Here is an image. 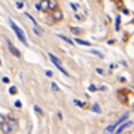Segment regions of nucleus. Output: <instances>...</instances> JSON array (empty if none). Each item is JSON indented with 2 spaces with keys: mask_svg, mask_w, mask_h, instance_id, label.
I'll return each mask as SVG.
<instances>
[{
  "mask_svg": "<svg viewBox=\"0 0 134 134\" xmlns=\"http://www.w3.org/2000/svg\"><path fill=\"white\" fill-rule=\"evenodd\" d=\"M9 24H10V27L14 29L15 34L18 36V39H19V40H21V42L24 43V45H27V37H25V36H24V33H23V30L19 29V27H18V25H16V24H15L14 21H9Z\"/></svg>",
  "mask_w": 134,
  "mask_h": 134,
  "instance_id": "2",
  "label": "nucleus"
},
{
  "mask_svg": "<svg viewBox=\"0 0 134 134\" xmlns=\"http://www.w3.org/2000/svg\"><path fill=\"white\" fill-rule=\"evenodd\" d=\"M15 5H16V8H18V9H23V6H24V3H23V2H16Z\"/></svg>",
  "mask_w": 134,
  "mask_h": 134,
  "instance_id": "16",
  "label": "nucleus"
},
{
  "mask_svg": "<svg viewBox=\"0 0 134 134\" xmlns=\"http://www.w3.org/2000/svg\"><path fill=\"white\" fill-rule=\"evenodd\" d=\"M130 125H131V122H125V124H121V127H118V128L115 130L116 134H119L121 131H124V130L127 128V127H130Z\"/></svg>",
  "mask_w": 134,
  "mask_h": 134,
  "instance_id": "5",
  "label": "nucleus"
},
{
  "mask_svg": "<svg viewBox=\"0 0 134 134\" xmlns=\"http://www.w3.org/2000/svg\"><path fill=\"white\" fill-rule=\"evenodd\" d=\"M6 43H8V48H9L10 54H12V55H15L16 58H21V52H19L18 49L15 48V46H14V45H12V43L9 42V40H6Z\"/></svg>",
  "mask_w": 134,
  "mask_h": 134,
  "instance_id": "3",
  "label": "nucleus"
},
{
  "mask_svg": "<svg viewBox=\"0 0 134 134\" xmlns=\"http://www.w3.org/2000/svg\"><path fill=\"white\" fill-rule=\"evenodd\" d=\"M115 127H116V125H109V127H107V128L104 130V133H106V134L113 133V131H115Z\"/></svg>",
  "mask_w": 134,
  "mask_h": 134,
  "instance_id": "9",
  "label": "nucleus"
},
{
  "mask_svg": "<svg viewBox=\"0 0 134 134\" xmlns=\"http://www.w3.org/2000/svg\"><path fill=\"white\" fill-rule=\"evenodd\" d=\"M5 122H6V119L3 118V116H0V125H2V124H5Z\"/></svg>",
  "mask_w": 134,
  "mask_h": 134,
  "instance_id": "20",
  "label": "nucleus"
},
{
  "mask_svg": "<svg viewBox=\"0 0 134 134\" xmlns=\"http://www.w3.org/2000/svg\"><path fill=\"white\" fill-rule=\"evenodd\" d=\"M33 31L36 34H37V36H42L43 34V31H42V29H40V27H39V25H34V29H33Z\"/></svg>",
  "mask_w": 134,
  "mask_h": 134,
  "instance_id": "8",
  "label": "nucleus"
},
{
  "mask_svg": "<svg viewBox=\"0 0 134 134\" xmlns=\"http://www.w3.org/2000/svg\"><path fill=\"white\" fill-rule=\"evenodd\" d=\"M92 110H94V112H101V109H100L98 104H92Z\"/></svg>",
  "mask_w": 134,
  "mask_h": 134,
  "instance_id": "13",
  "label": "nucleus"
},
{
  "mask_svg": "<svg viewBox=\"0 0 134 134\" xmlns=\"http://www.w3.org/2000/svg\"><path fill=\"white\" fill-rule=\"evenodd\" d=\"M0 127H2V131H3L5 134H9L10 131H12V130H10V127H9L8 124H6V122H5V124H2Z\"/></svg>",
  "mask_w": 134,
  "mask_h": 134,
  "instance_id": "7",
  "label": "nucleus"
},
{
  "mask_svg": "<svg viewBox=\"0 0 134 134\" xmlns=\"http://www.w3.org/2000/svg\"><path fill=\"white\" fill-rule=\"evenodd\" d=\"M60 37H61L63 40H66L67 43H73V40H70V39H69V37H66V36H61V34H60Z\"/></svg>",
  "mask_w": 134,
  "mask_h": 134,
  "instance_id": "15",
  "label": "nucleus"
},
{
  "mask_svg": "<svg viewBox=\"0 0 134 134\" xmlns=\"http://www.w3.org/2000/svg\"><path fill=\"white\" fill-rule=\"evenodd\" d=\"M49 60H51V61L54 63V66L57 67V69H58V70H60V72L63 73V75H66V76H70V73H69V72L66 70V69L63 67L61 61H60V60H58V58L55 57V55H52V54H49Z\"/></svg>",
  "mask_w": 134,
  "mask_h": 134,
  "instance_id": "1",
  "label": "nucleus"
},
{
  "mask_svg": "<svg viewBox=\"0 0 134 134\" xmlns=\"http://www.w3.org/2000/svg\"><path fill=\"white\" fill-rule=\"evenodd\" d=\"M34 110H36L37 113H42V109H40V107H37V106H34Z\"/></svg>",
  "mask_w": 134,
  "mask_h": 134,
  "instance_id": "19",
  "label": "nucleus"
},
{
  "mask_svg": "<svg viewBox=\"0 0 134 134\" xmlns=\"http://www.w3.org/2000/svg\"><path fill=\"white\" fill-rule=\"evenodd\" d=\"M51 88H52L54 91H60V88H58V86L55 85V83H54V82H52V83H51Z\"/></svg>",
  "mask_w": 134,
  "mask_h": 134,
  "instance_id": "18",
  "label": "nucleus"
},
{
  "mask_svg": "<svg viewBox=\"0 0 134 134\" xmlns=\"http://www.w3.org/2000/svg\"><path fill=\"white\" fill-rule=\"evenodd\" d=\"M76 43H79V45H91L90 42H86V40H81V39H76Z\"/></svg>",
  "mask_w": 134,
  "mask_h": 134,
  "instance_id": "12",
  "label": "nucleus"
},
{
  "mask_svg": "<svg viewBox=\"0 0 134 134\" xmlns=\"http://www.w3.org/2000/svg\"><path fill=\"white\" fill-rule=\"evenodd\" d=\"M15 106L16 107H21V101H15Z\"/></svg>",
  "mask_w": 134,
  "mask_h": 134,
  "instance_id": "21",
  "label": "nucleus"
},
{
  "mask_svg": "<svg viewBox=\"0 0 134 134\" xmlns=\"http://www.w3.org/2000/svg\"><path fill=\"white\" fill-rule=\"evenodd\" d=\"M70 8H72L73 10H77V3H73L72 2V3H70Z\"/></svg>",
  "mask_w": 134,
  "mask_h": 134,
  "instance_id": "17",
  "label": "nucleus"
},
{
  "mask_svg": "<svg viewBox=\"0 0 134 134\" xmlns=\"http://www.w3.org/2000/svg\"><path fill=\"white\" fill-rule=\"evenodd\" d=\"M16 92H18V91H16V88H15V86H10V88H9V94H10V96H15Z\"/></svg>",
  "mask_w": 134,
  "mask_h": 134,
  "instance_id": "11",
  "label": "nucleus"
},
{
  "mask_svg": "<svg viewBox=\"0 0 134 134\" xmlns=\"http://www.w3.org/2000/svg\"><path fill=\"white\" fill-rule=\"evenodd\" d=\"M75 104L79 106V107H83V106H85V103H82L81 100H75Z\"/></svg>",
  "mask_w": 134,
  "mask_h": 134,
  "instance_id": "14",
  "label": "nucleus"
},
{
  "mask_svg": "<svg viewBox=\"0 0 134 134\" xmlns=\"http://www.w3.org/2000/svg\"><path fill=\"white\" fill-rule=\"evenodd\" d=\"M72 33H75V34H81V33H83V30L82 29H77V27H72Z\"/></svg>",
  "mask_w": 134,
  "mask_h": 134,
  "instance_id": "10",
  "label": "nucleus"
},
{
  "mask_svg": "<svg viewBox=\"0 0 134 134\" xmlns=\"http://www.w3.org/2000/svg\"><path fill=\"white\" fill-rule=\"evenodd\" d=\"M6 124L10 127V130H15V128H16V122H15L12 118H8V119H6Z\"/></svg>",
  "mask_w": 134,
  "mask_h": 134,
  "instance_id": "6",
  "label": "nucleus"
},
{
  "mask_svg": "<svg viewBox=\"0 0 134 134\" xmlns=\"http://www.w3.org/2000/svg\"><path fill=\"white\" fill-rule=\"evenodd\" d=\"M52 19H55V21H61L63 19V12H61V9H54V12H52Z\"/></svg>",
  "mask_w": 134,
  "mask_h": 134,
  "instance_id": "4",
  "label": "nucleus"
}]
</instances>
